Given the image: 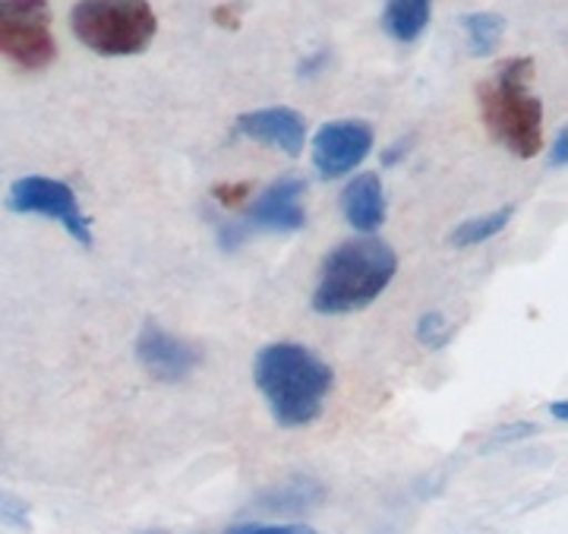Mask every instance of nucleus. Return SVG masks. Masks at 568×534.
Returning <instances> with one entry per match:
<instances>
[{"instance_id":"nucleus-1","label":"nucleus","mask_w":568,"mask_h":534,"mask_svg":"<svg viewBox=\"0 0 568 534\" xmlns=\"http://www.w3.org/2000/svg\"><path fill=\"white\" fill-rule=\"evenodd\" d=\"M253 383L284 431H301L323 417L335 390V370L301 342H268L253 357Z\"/></svg>"},{"instance_id":"nucleus-2","label":"nucleus","mask_w":568,"mask_h":534,"mask_svg":"<svg viewBox=\"0 0 568 534\" xmlns=\"http://www.w3.org/2000/svg\"><path fill=\"white\" fill-rule=\"evenodd\" d=\"M398 275V253L379 238H351L325 256L310 304L320 316L366 310Z\"/></svg>"},{"instance_id":"nucleus-3","label":"nucleus","mask_w":568,"mask_h":534,"mask_svg":"<svg viewBox=\"0 0 568 534\" xmlns=\"http://www.w3.org/2000/svg\"><path fill=\"white\" fill-rule=\"evenodd\" d=\"M534 61L508 58L477 85L480 118L489 137L518 159H534L544 145V102L530 89Z\"/></svg>"},{"instance_id":"nucleus-4","label":"nucleus","mask_w":568,"mask_h":534,"mask_svg":"<svg viewBox=\"0 0 568 534\" xmlns=\"http://www.w3.org/2000/svg\"><path fill=\"white\" fill-rule=\"evenodd\" d=\"M70 29L102 58H133L152 44L159 17L149 0H77Z\"/></svg>"},{"instance_id":"nucleus-5","label":"nucleus","mask_w":568,"mask_h":534,"mask_svg":"<svg viewBox=\"0 0 568 534\" xmlns=\"http://www.w3.org/2000/svg\"><path fill=\"white\" fill-rule=\"evenodd\" d=\"M306 181L297 174H284L278 181L265 187L263 193L246 205L241 222H224L219 238L222 246H241L244 238L265 231V234H294L306 228Z\"/></svg>"},{"instance_id":"nucleus-6","label":"nucleus","mask_w":568,"mask_h":534,"mask_svg":"<svg viewBox=\"0 0 568 534\" xmlns=\"http://www.w3.org/2000/svg\"><path fill=\"white\" fill-rule=\"evenodd\" d=\"M0 58L22 70H44L58 58L48 0H0Z\"/></svg>"},{"instance_id":"nucleus-7","label":"nucleus","mask_w":568,"mask_h":534,"mask_svg":"<svg viewBox=\"0 0 568 534\" xmlns=\"http://www.w3.org/2000/svg\"><path fill=\"white\" fill-rule=\"evenodd\" d=\"M7 209L17 212V215H41V219L58 222L80 246L95 244L92 222L82 212L80 200H77V190L70 184H63V181L44 178V174L20 178V181H13V187H10Z\"/></svg>"},{"instance_id":"nucleus-8","label":"nucleus","mask_w":568,"mask_h":534,"mask_svg":"<svg viewBox=\"0 0 568 534\" xmlns=\"http://www.w3.org/2000/svg\"><path fill=\"white\" fill-rule=\"evenodd\" d=\"M376 133L366 121H328L313 133V168L320 171L323 181H338L361 168L366 155L373 152Z\"/></svg>"},{"instance_id":"nucleus-9","label":"nucleus","mask_w":568,"mask_h":534,"mask_svg":"<svg viewBox=\"0 0 568 534\" xmlns=\"http://www.w3.org/2000/svg\"><path fill=\"white\" fill-rule=\"evenodd\" d=\"M133 354H136L140 367L159 383H183L193 370L203 364V351L181 335L168 332L155 320H145L140 326V335L133 342Z\"/></svg>"},{"instance_id":"nucleus-10","label":"nucleus","mask_w":568,"mask_h":534,"mask_svg":"<svg viewBox=\"0 0 568 534\" xmlns=\"http://www.w3.org/2000/svg\"><path fill=\"white\" fill-rule=\"evenodd\" d=\"M234 133L244 137V140H253V143L272 145V149H278L291 159H297L306 145L304 114L294 111V108H284V104L246 111L234 121Z\"/></svg>"},{"instance_id":"nucleus-11","label":"nucleus","mask_w":568,"mask_h":534,"mask_svg":"<svg viewBox=\"0 0 568 534\" xmlns=\"http://www.w3.org/2000/svg\"><path fill=\"white\" fill-rule=\"evenodd\" d=\"M342 212H345L347 225L354 228L357 234H366V238H373L379 228L386 225V190H383V181H379L376 171H364V174H357L345 187V193H342Z\"/></svg>"},{"instance_id":"nucleus-12","label":"nucleus","mask_w":568,"mask_h":534,"mask_svg":"<svg viewBox=\"0 0 568 534\" xmlns=\"http://www.w3.org/2000/svg\"><path fill=\"white\" fill-rule=\"evenodd\" d=\"M325 503V484L310 474H294L253 500V510L272 515H304Z\"/></svg>"},{"instance_id":"nucleus-13","label":"nucleus","mask_w":568,"mask_h":534,"mask_svg":"<svg viewBox=\"0 0 568 534\" xmlns=\"http://www.w3.org/2000/svg\"><path fill=\"white\" fill-rule=\"evenodd\" d=\"M429 17H433V0H386L383 29L388 39L410 44L424 36Z\"/></svg>"},{"instance_id":"nucleus-14","label":"nucleus","mask_w":568,"mask_h":534,"mask_svg":"<svg viewBox=\"0 0 568 534\" xmlns=\"http://www.w3.org/2000/svg\"><path fill=\"white\" fill-rule=\"evenodd\" d=\"M511 215H515V205H499V209H493L487 215H474V219H465L462 225L452 228V234H448V244L458 246V250H467V246H480L493 241L496 234H503L511 222Z\"/></svg>"},{"instance_id":"nucleus-15","label":"nucleus","mask_w":568,"mask_h":534,"mask_svg":"<svg viewBox=\"0 0 568 534\" xmlns=\"http://www.w3.org/2000/svg\"><path fill=\"white\" fill-rule=\"evenodd\" d=\"M462 29L467 36V51L474 58H489L499 41L506 36V17L493 13V10H480V13H467L462 20Z\"/></svg>"},{"instance_id":"nucleus-16","label":"nucleus","mask_w":568,"mask_h":534,"mask_svg":"<svg viewBox=\"0 0 568 534\" xmlns=\"http://www.w3.org/2000/svg\"><path fill=\"white\" fill-rule=\"evenodd\" d=\"M455 339V326L448 323L439 310H426L417 320V342L429 351H443Z\"/></svg>"},{"instance_id":"nucleus-17","label":"nucleus","mask_w":568,"mask_h":534,"mask_svg":"<svg viewBox=\"0 0 568 534\" xmlns=\"http://www.w3.org/2000/svg\"><path fill=\"white\" fill-rule=\"evenodd\" d=\"M0 528H17V532H29L32 528V515H29V503L17 496V493L0 487Z\"/></svg>"},{"instance_id":"nucleus-18","label":"nucleus","mask_w":568,"mask_h":534,"mask_svg":"<svg viewBox=\"0 0 568 534\" xmlns=\"http://www.w3.org/2000/svg\"><path fill=\"white\" fill-rule=\"evenodd\" d=\"M222 534H320L313 525L304 522H284V525H268V522H234Z\"/></svg>"},{"instance_id":"nucleus-19","label":"nucleus","mask_w":568,"mask_h":534,"mask_svg":"<svg viewBox=\"0 0 568 534\" xmlns=\"http://www.w3.org/2000/svg\"><path fill=\"white\" fill-rule=\"evenodd\" d=\"M537 433V424L530 421H515V424H503L499 431L493 433V443L489 446H506V443H518L525 436H534Z\"/></svg>"},{"instance_id":"nucleus-20","label":"nucleus","mask_w":568,"mask_h":534,"mask_svg":"<svg viewBox=\"0 0 568 534\" xmlns=\"http://www.w3.org/2000/svg\"><path fill=\"white\" fill-rule=\"evenodd\" d=\"M250 190H253L250 184H219L212 190V197L227 209H234V205L244 203V197H250Z\"/></svg>"},{"instance_id":"nucleus-21","label":"nucleus","mask_w":568,"mask_h":534,"mask_svg":"<svg viewBox=\"0 0 568 534\" xmlns=\"http://www.w3.org/2000/svg\"><path fill=\"white\" fill-rule=\"evenodd\" d=\"M549 164L552 168H566L568 164V130L562 127L552 140V149H549Z\"/></svg>"},{"instance_id":"nucleus-22","label":"nucleus","mask_w":568,"mask_h":534,"mask_svg":"<svg viewBox=\"0 0 568 534\" xmlns=\"http://www.w3.org/2000/svg\"><path fill=\"white\" fill-rule=\"evenodd\" d=\"M325 63H328V51H316V54H313V58H306L304 63H301V70H297V73H301V77H316V73H320V70H323Z\"/></svg>"},{"instance_id":"nucleus-23","label":"nucleus","mask_w":568,"mask_h":534,"mask_svg":"<svg viewBox=\"0 0 568 534\" xmlns=\"http://www.w3.org/2000/svg\"><path fill=\"white\" fill-rule=\"evenodd\" d=\"M405 152H410V140H398L395 145H388L386 152H383V164L392 168V164H398L405 159Z\"/></svg>"},{"instance_id":"nucleus-24","label":"nucleus","mask_w":568,"mask_h":534,"mask_svg":"<svg viewBox=\"0 0 568 534\" xmlns=\"http://www.w3.org/2000/svg\"><path fill=\"white\" fill-rule=\"evenodd\" d=\"M549 417H552V421H559V424H566V421H568V402H566V399H552V402H549Z\"/></svg>"}]
</instances>
